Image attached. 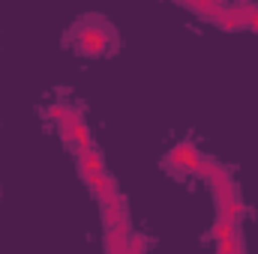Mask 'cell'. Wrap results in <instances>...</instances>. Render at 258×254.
Instances as JSON below:
<instances>
[{
	"label": "cell",
	"instance_id": "6da1fadb",
	"mask_svg": "<svg viewBox=\"0 0 258 254\" xmlns=\"http://www.w3.org/2000/svg\"><path fill=\"white\" fill-rule=\"evenodd\" d=\"M69 45H72L78 54H84V57H102V54H111V51L117 48V36H114L111 24H108L102 15L87 12V15H81V18L72 24V30H69Z\"/></svg>",
	"mask_w": 258,
	"mask_h": 254
},
{
	"label": "cell",
	"instance_id": "8992f818",
	"mask_svg": "<svg viewBox=\"0 0 258 254\" xmlns=\"http://www.w3.org/2000/svg\"><path fill=\"white\" fill-rule=\"evenodd\" d=\"M102 221H105V230H108V227H117V224H126L129 218H126V203H123V197L102 206Z\"/></svg>",
	"mask_w": 258,
	"mask_h": 254
},
{
	"label": "cell",
	"instance_id": "3957f363",
	"mask_svg": "<svg viewBox=\"0 0 258 254\" xmlns=\"http://www.w3.org/2000/svg\"><path fill=\"white\" fill-rule=\"evenodd\" d=\"M213 194H216V206H219V218H228L234 224H240V218L246 215V203L240 200V191H237V183H222V186H213Z\"/></svg>",
	"mask_w": 258,
	"mask_h": 254
},
{
	"label": "cell",
	"instance_id": "30bf717a",
	"mask_svg": "<svg viewBox=\"0 0 258 254\" xmlns=\"http://www.w3.org/2000/svg\"><path fill=\"white\" fill-rule=\"evenodd\" d=\"M240 254H243V251H240Z\"/></svg>",
	"mask_w": 258,
	"mask_h": 254
},
{
	"label": "cell",
	"instance_id": "7a4b0ae2",
	"mask_svg": "<svg viewBox=\"0 0 258 254\" xmlns=\"http://www.w3.org/2000/svg\"><path fill=\"white\" fill-rule=\"evenodd\" d=\"M183 6L198 12V15H204V18H210L222 30H240L243 27L240 18H237V12H234V3L225 6V3H213V0H186Z\"/></svg>",
	"mask_w": 258,
	"mask_h": 254
},
{
	"label": "cell",
	"instance_id": "9c48e42d",
	"mask_svg": "<svg viewBox=\"0 0 258 254\" xmlns=\"http://www.w3.org/2000/svg\"><path fill=\"white\" fill-rule=\"evenodd\" d=\"M144 251H147V236L132 233L129 236V254H144Z\"/></svg>",
	"mask_w": 258,
	"mask_h": 254
},
{
	"label": "cell",
	"instance_id": "ba28073f",
	"mask_svg": "<svg viewBox=\"0 0 258 254\" xmlns=\"http://www.w3.org/2000/svg\"><path fill=\"white\" fill-rule=\"evenodd\" d=\"M234 12H237V18H240L243 27L258 30V6L255 3H234Z\"/></svg>",
	"mask_w": 258,
	"mask_h": 254
},
{
	"label": "cell",
	"instance_id": "52a82bcc",
	"mask_svg": "<svg viewBox=\"0 0 258 254\" xmlns=\"http://www.w3.org/2000/svg\"><path fill=\"white\" fill-rule=\"evenodd\" d=\"M210 233H213V239H216V242H225V239H240V227H237L234 221H228V218H219V215H216V221H213Z\"/></svg>",
	"mask_w": 258,
	"mask_h": 254
},
{
	"label": "cell",
	"instance_id": "5b68a950",
	"mask_svg": "<svg viewBox=\"0 0 258 254\" xmlns=\"http://www.w3.org/2000/svg\"><path fill=\"white\" fill-rule=\"evenodd\" d=\"M78 156V171L81 177H96V174H105V162H102V153L93 147V150H84V153H75Z\"/></svg>",
	"mask_w": 258,
	"mask_h": 254
},
{
	"label": "cell",
	"instance_id": "277c9868",
	"mask_svg": "<svg viewBox=\"0 0 258 254\" xmlns=\"http://www.w3.org/2000/svg\"><path fill=\"white\" fill-rule=\"evenodd\" d=\"M198 162H201V153L195 150L192 141H180L165 156V168L174 174H198Z\"/></svg>",
	"mask_w": 258,
	"mask_h": 254
}]
</instances>
